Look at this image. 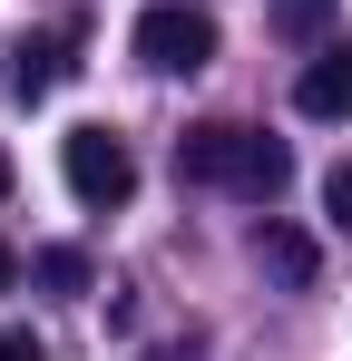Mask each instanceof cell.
Returning <instances> with one entry per match:
<instances>
[{"mask_svg":"<svg viewBox=\"0 0 352 361\" xmlns=\"http://www.w3.org/2000/svg\"><path fill=\"white\" fill-rule=\"evenodd\" d=\"M59 176H69L78 205H127L137 195V157H127V137H108V127H69L59 137Z\"/></svg>","mask_w":352,"mask_h":361,"instance_id":"cell-2","label":"cell"},{"mask_svg":"<svg viewBox=\"0 0 352 361\" xmlns=\"http://www.w3.org/2000/svg\"><path fill=\"white\" fill-rule=\"evenodd\" d=\"M137 59L157 68V78H196V68L216 59V20H206V10H186V0L137 10Z\"/></svg>","mask_w":352,"mask_h":361,"instance_id":"cell-3","label":"cell"},{"mask_svg":"<svg viewBox=\"0 0 352 361\" xmlns=\"http://www.w3.org/2000/svg\"><path fill=\"white\" fill-rule=\"evenodd\" d=\"M176 176H196V185H235V195H254V205H274L293 185V157H284V137H264V127H186L176 137Z\"/></svg>","mask_w":352,"mask_h":361,"instance_id":"cell-1","label":"cell"},{"mask_svg":"<svg viewBox=\"0 0 352 361\" xmlns=\"http://www.w3.org/2000/svg\"><path fill=\"white\" fill-rule=\"evenodd\" d=\"M0 195H10V157H0Z\"/></svg>","mask_w":352,"mask_h":361,"instance_id":"cell-11","label":"cell"},{"mask_svg":"<svg viewBox=\"0 0 352 361\" xmlns=\"http://www.w3.org/2000/svg\"><path fill=\"white\" fill-rule=\"evenodd\" d=\"M0 361H49V352H40V332H20V322H0Z\"/></svg>","mask_w":352,"mask_h":361,"instance_id":"cell-8","label":"cell"},{"mask_svg":"<svg viewBox=\"0 0 352 361\" xmlns=\"http://www.w3.org/2000/svg\"><path fill=\"white\" fill-rule=\"evenodd\" d=\"M59 68H69V39H20V68H10V88L20 98H49Z\"/></svg>","mask_w":352,"mask_h":361,"instance_id":"cell-6","label":"cell"},{"mask_svg":"<svg viewBox=\"0 0 352 361\" xmlns=\"http://www.w3.org/2000/svg\"><path fill=\"white\" fill-rule=\"evenodd\" d=\"M10 274H20V254H10V244H0V293H10Z\"/></svg>","mask_w":352,"mask_h":361,"instance_id":"cell-10","label":"cell"},{"mask_svg":"<svg viewBox=\"0 0 352 361\" xmlns=\"http://www.w3.org/2000/svg\"><path fill=\"white\" fill-rule=\"evenodd\" d=\"M40 283H59V293H78V283H88V264H78L69 244H49V254H40Z\"/></svg>","mask_w":352,"mask_h":361,"instance_id":"cell-7","label":"cell"},{"mask_svg":"<svg viewBox=\"0 0 352 361\" xmlns=\"http://www.w3.org/2000/svg\"><path fill=\"white\" fill-rule=\"evenodd\" d=\"M293 108L303 118H352V39H333V49H313L303 59V78H293Z\"/></svg>","mask_w":352,"mask_h":361,"instance_id":"cell-4","label":"cell"},{"mask_svg":"<svg viewBox=\"0 0 352 361\" xmlns=\"http://www.w3.org/2000/svg\"><path fill=\"white\" fill-rule=\"evenodd\" d=\"M254 254H264V274H274V283H293V293L313 283V244L293 235V225H264V235H254Z\"/></svg>","mask_w":352,"mask_h":361,"instance_id":"cell-5","label":"cell"},{"mask_svg":"<svg viewBox=\"0 0 352 361\" xmlns=\"http://www.w3.org/2000/svg\"><path fill=\"white\" fill-rule=\"evenodd\" d=\"M323 205H333V215H343V225H352V157H343V166H333V176H323Z\"/></svg>","mask_w":352,"mask_h":361,"instance_id":"cell-9","label":"cell"}]
</instances>
